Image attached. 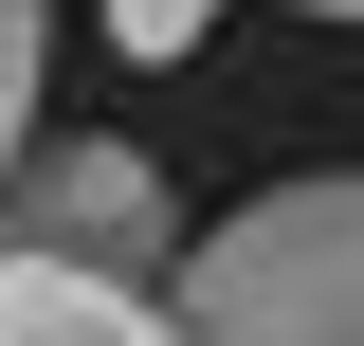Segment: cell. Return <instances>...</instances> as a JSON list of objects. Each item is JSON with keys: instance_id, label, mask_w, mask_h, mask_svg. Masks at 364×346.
I'll return each instance as SVG.
<instances>
[{"instance_id": "obj_1", "label": "cell", "mask_w": 364, "mask_h": 346, "mask_svg": "<svg viewBox=\"0 0 364 346\" xmlns=\"http://www.w3.org/2000/svg\"><path fill=\"white\" fill-rule=\"evenodd\" d=\"M182 346H364V164L255 182L237 219H200L164 273Z\"/></svg>"}, {"instance_id": "obj_2", "label": "cell", "mask_w": 364, "mask_h": 346, "mask_svg": "<svg viewBox=\"0 0 364 346\" xmlns=\"http://www.w3.org/2000/svg\"><path fill=\"white\" fill-rule=\"evenodd\" d=\"M0 256L109 273V292H146V273H182L164 164H146V146H109V128H73V146H18V164H0Z\"/></svg>"}, {"instance_id": "obj_3", "label": "cell", "mask_w": 364, "mask_h": 346, "mask_svg": "<svg viewBox=\"0 0 364 346\" xmlns=\"http://www.w3.org/2000/svg\"><path fill=\"white\" fill-rule=\"evenodd\" d=\"M0 346H182V328H164V292H109V273L0 256Z\"/></svg>"}, {"instance_id": "obj_4", "label": "cell", "mask_w": 364, "mask_h": 346, "mask_svg": "<svg viewBox=\"0 0 364 346\" xmlns=\"http://www.w3.org/2000/svg\"><path fill=\"white\" fill-rule=\"evenodd\" d=\"M37 55H55V19H37V0H0V164L37 146Z\"/></svg>"}, {"instance_id": "obj_5", "label": "cell", "mask_w": 364, "mask_h": 346, "mask_svg": "<svg viewBox=\"0 0 364 346\" xmlns=\"http://www.w3.org/2000/svg\"><path fill=\"white\" fill-rule=\"evenodd\" d=\"M219 37V0H109V55H200Z\"/></svg>"}, {"instance_id": "obj_6", "label": "cell", "mask_w": 364, "mask_h": 346, "mask_svg": "<svg viewBox=\"0 0 364 346\" xmlns=\"http://www.w3.org/2000/svg\"><path fill=\"white\" fill-rule=\"evenodd\" d=\"M310 19H364V0H310Z\"/></svg>"}]
</instances>
